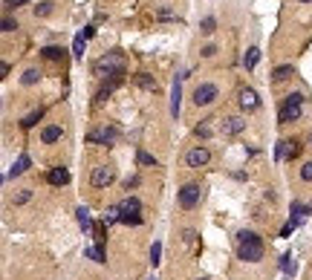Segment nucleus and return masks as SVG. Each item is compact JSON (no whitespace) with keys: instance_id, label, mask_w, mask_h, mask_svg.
Wrapping results in <instances>:
<instances>
[{"instance_id":"obj_1","label":"nucleus","mask_w":312,"mask_h":280,"mask_svg":"<svg viewBox=\"0 0 312 280\" xmlns=\"http://www.w3.org/2000/svg\"><path fill=\"white\" fill-rule=\"evenodd\" d=\"M237 257L243 263H258L263 260V240L254 231H240L237 234Z\"/></svg>"},{"instance_id":"obj_2","label":"nucleus","mask_w":312,"mask_h":280,"mask_svg":"<svg viewBox=\"0 0 312 280\" xmlns=\"http://www.w3.org/2000/svg\"><path fill=\"white\" fill-rule=\"evenodd\" d=\"M93 70H96L98 78H107V75H110V78H113V75H125V55L113 49V52L101 55Z\"/></svg>"},{"instance_id":"obj_3","label":"nucleus","mask_w":312,"mask_h":280,"mask_svg":"<svg viewBox=\"0 0 312 280\" xmlns=\"http://www.w3.org/2000/svg\"><path fill=\"white\" fill-rule=\"evenodd\" d=\"M301 113H303V104H298V101H292V99H283V104H280V110H277V121H280V125L298 121Z\"/></svg>"},{"instance_id":"obj_4","label":"nucleus","mask_w":312,"mask_h":280,"mask_svg":"<svg viewBox=\"0 0 312 280\" xmlns=\"http://www.w3.org/2000/svg\"><path fill=\"white\" fill-rule=\"evenodd\" d=\"M220 90H217V84H200L194 90V104L196 107H208V104H214Z\"/></svg>"},{"instance_id":"obj_5","label":"nucleus","mask_w":312,"mask_h":280,"mask_svg":"<svg viewBox=\"0 0 312 280\" xmlns=\"http://www.w3.org/2000/svg\"><path fill=\"white\" fill-rule=\"evenodd\" d=\"M200 197H203V188L196 185V182H191V185H185V188L179 191V208H185V211H191V208L200 202Z\"/></svg>"},{"instance_id":"obj_6","label":"nucleus","mask_w":312,"mask_h":280,"mask_svg":"<svg viewBox=\"0 0 312 280\" xmlns=\"http://www.w3.org/2000/svg\"><path fill=\"white\" fill-rule=\"evenodd\" d=\"M113 179H116V171H113L110 165H98V168H93V173H90L93 188H107Z\"/></svg>"},{"instance_id":"obj_7","label":"nucleus","mask_w":312,"mask_h":280,"mask_svg":"<svg viewBox=\"0 0 312 280\" xmlns=\"http://www.w3.org/2000/svg\"><path fill=\"white\" fill-rule=\"evenodd\" d=\"M208 159H211V150H208L205 145H196V147H191V150L185 153V165H188V168H205Z\"/></svg>"},{"instance_id":"obj_8","label":"nucleus","mask_w":312,"mask_h":280,"mask_svg":"<svg viewBox=\"0 0 312 280\" xmlns=\"http://www.w3.org/2000/svg\"><path fill=\"white\" fill-rule=\"evenodd\" d=\"M116 139H119V127H101V130L87 133V142H93V145H113Z\"/></svg>"},{"instance_id":"obj_9","label":"nucleus","mask_w":312,"mask_h":280,"mask_svg":"<svg viewBox=\"0 0 312 280\" xmlns=\"http://www.w3.org/2000/svg\"><path fill=\"white\" fill-rule=\"evenodd\" d=\"M243 127H246V118L229 116V118H223V125H220V133H223V136H237Z\"/></svg>"},{"instance_id":"obj_10","label":"nucleus","mask_w":312,"mask_h":280,"mask_svg":"<svg viewBox=\"0 0 312 280\" xmlns=\"http://www.w3.org/2000/svg\"><path fill=\"white\" fill-rule=\"evenodd\" d=\"M182 78L185 75H177L174 78V87H171V116H179V101H182Z\"/></svg>"},{"instance_id":"obj_11","label":"nucleus","mask_w":312,"mask_h":280,"mask_svg":"<svg viewBox=\"0 0 312 280\" xmlns=\"http://www.w3.org/2000/svg\"><path fill=\"white\" fill-rule=\"evenodd\" d=\"M295 156H298V142H289V139L277 142V150H275L277 162H280V159H295Z\"/></svg>"},{"instance_id":"obj_12","label":"nucleus","mask_w":312,"mask_h":280,"mask_svg":"<svg viewBox=\"0 0 312 280\" xmlns=\"http://www.w3.org/2000/svg\"><path fill=\"white\" fill-rule=\"evenodd\" d=\"M142 211V202L136 197H125L119 202V217H130V214H139Z\"/></svg>"},{"instance_id":"obj_13","label":"nucleus","mask_w":312,"mask_h":280,"mask_svg":"<svg viewBox=\"0 0 312 280\" xmlns=\"http://www.w3.org/2000/svg\"><path fill=\"white\" fill-rule=\"evenodd\" d=\"M258 104H260V99H258V92L251 90V87L240 90V107H243V110H254Z\"/></svg>"},{"instance_id":"obj_14","label":"nucleus","mask_w":312,"mask_h":280,"mask_svg":"<svg viewBox=\"0 0 312 280\" xmlns=\"http://www.w3.org/2000/svg\"><path fill=\"white\" fill-rule=\"evenodd\" d=\"M61 136H64L61 127H58V125H49V127H44V130H41V142H44V145H55Z\"/></svg>"},{"instance_id":"obj_15","label":"nucleus","mask_w":312,"mask_h":280,"mask_svg":"<svg viewBox=\"0 0 312 280\" xmlns=\"http://www.w3.org/2000/svg\"><path fill=\"white\" fill-rule=\"evenodd\" d=\"M46 179L52 182V185H67V182H70V171H67V168H52Z\"/></svg>"},{"instance_id":"obj_16","label":"nucleus","mask_w":312,"mask_h":280,"mask_svg":"<svg viewBox=\"0 0 312 280\" xmlns=\"http://www.w3.org/2000/svg\"><path fill=\"white\" fill-rule=\"evenodd\" d=\"M258 61H260V49H258V46L246 49V55H243V67H246V70H254V67H258Z\"/></svg>"},{"instance_id":"obj_17","label":"nucleus","mask_w":312,"mask_h":280,"mask_svg":"<svg viewBox=\"0 0 312 280\" xmlns=\"http://www.w3.org/2000/svg\"><path fill=\"white\" fill-rule=\"evenodd\" d=\"M75 217H78V226L84 228V231H93V220H90V211L84 205L75 208Z\"/></svg>"},{"instance_id":"obj_18","label":"nucleus","mask_w":312,"mask_h":280,"mask_svg":"<svg viewBox=\"0 0 312 280\" xmlns=\"http://www.w3.org/2000/svg\"><path fill=\"white\" fill-rule=\"evenodd\" d=\"M133 81L142 87V90H153L156 92V78L153 75H148V73H139V75H133Z\"/></svg>"},{"instance_id":"obj_19","label":"nucleus","mask_w":312,"mask_h":280,"mask_svg":"<svg viewBox=\"0 0 312 280\" xmlns=\"http://www.w3.org/2000/svg\"><path fill=\"white\" fill-rule=\"evenodd\" d=\"M64 52H67L64 46H44V49H41V55H44L46 61H61Z\"/></svg>"},{"instance_id":"obj_20","label":"nucleus","mask_w":312,"mask_h":280,"mask_svg":"<svg viewBox=\"0 0 312 280\" xmlns=\"http://www.w3.org/2000/svg\"><path fill=\"white\" fill-rule=\"evenodd\" d=\"M26 168H29V156H26V153H20V156H18V162L12 165L9 176H12V179H15V176H20V173L26 171Z\"/></svg>"},{"instance_id":"obj_21","label":"nucleus","mask_w":312,"mask_h":280,"mask_svg":"<svg viewBox=\"0 0 312 280\" xmlns=\"http://www.w3.org/2000/svg\"><path fill=\"white\" fill-rule=\"evenodd\" d=\"M84 44H87V38L78 32V35H75V41H72V58H78V61L84 58Z\"/></svg>"},{"instance_id":"obj_22","label":"nucleus","mask_w":312,"mask_h":280,"mask_svg":"<svg viewBox=\"0 0 312 280\" xmlns=\"http://www.w3.org/2000/svg\"><path fill=\"white\" fill-rule=\"evenodd\" d=\"M84 254H87L90 260L104 263V252H101V245H87V248H84Z\"/></svg>"},{"instance_id":"obj_23","label":"nucleus","mask_w":312,"mask_h":280,"mask_svg":"<svg viewBox=\"0 0 312 280\" xmlns=\"http://www.w3.org/2000/svg\"><path fill=\"white\" fill-rule=\"evenodd\" d=\"M289 75H295V70L289 67V64H283V67H277V70H275V75H272V78H275V81H286Z\"/></svg>"},{"instance_id":"obj_24","label":"nucleus","mask_w":312,"mask_h":280,"mask_svg":"<svg viewBox=\"0 0 312 280\" xmlns=\"http://www.w3.org/2000/svg\"><path fill=\"white\" fill-rule=\"evenodd\" d=\"M211 121H214V118H205L203 125L196 127V136H200V139H208V136L214 133V127H211Z\"/></svg>"},{"instance_id":"obj_25","label":"nucleus","mask_w":312,"mask_h":280,"mask_svg":"<svg viewBox=\"0 0 312 280\" xmlns=\"http://www.w3.org/2000/svg\"><path fill=\"white\" fill-rule=\"evenodd\" d=\"M38 78H41V73H38V70H26V73L20 75V84L32 87V84H38Z\"/></svg>"},{"instance_id":"obj_26","label":"nucleus","mask_w":312,"mask_h":280,"mask_svg":"<svg viewBox=\"0 0 312 280\" xmlns=\"http://www.w3.org/2000/svg\"><path fill=\"white\" fill-rule=\"evenodd\" d=\"M280 269H283L286 274H295V257L292 254H283V257H280Z\"/></svg>"},{"instance_id":"obj_27","label":"nucleus","mask_w":312,"mask_h":280,"mask_svg":"<svg viewBox=\"0 0 312 280\" xmlns=\"http://www.w3.org/2000/svg\"><path fill=\"white\" fill-rule=\"evenodd\" d=\"M162 260V243H153L151 245V266H159Z\"/></svg>"},{"instance_id":"obj_28","label":"nucleus","mask_w":312,"mask_h":280,"mask_svg":"<svg viewBox=\"0 0 312 280\" xmlns=\"http://www.w3.org/2000/svg\"><path fill=\"white\" fill-rule=\"evenodd\" d=\"M41 116H44V110H35V113H29V116L20 121V127H32L35 121H41Z\"/></svg>"},{"instance_id":"obj_29","label":"nucleus","mask_w":312,"mask_h":280,"mask_svg":"<svg viewBox=\"0 0 312 280\" xmlns=\"http://www.w3.org/2000/svg\"><path fill=\"white\" fill-rule=\"evenodd\" d=\"M49 12H52V3H49V0H44V3H38V6H35V15H41V18L49 15Z\"/></svg>"},{"instance_id":"obj_30","label":"nucleus","mask_w":312,"mask_h":280,"mask_svg":"<svg viewBox=\"0 0 312 280\" xmlns=\"http://www.w3.org/2000/svg\"><path fill=\"white\" fill-rule=\"evenodd\" d=\"M301 179H303V182H312V159H309V162H303V168H301Z\"/></svg>"},{"instance_id":"obj_31","label":"nucleus","mask_w":312,"mask_h":280,"mask_svg":"<svg viewBox=\"0 0 312 280\" xmlns=\"http://www.w3.org/2000/svg\"><path fill=\"white\" fill-rule=\"evenodd\" d=\"M116 220H119V205H116V208H107V214H104V226L116 223Z\"/></svg>"},{"instance_id":"obj_32","label":"nucleus","mask_w":312,"mask_h":280,"mask_svg":"<svg viewBox=\"0 0 312 280\" xmlns=\"http://www.w3.org/2000/svg\"><path fill=\"white\" fill-rule=\"evenodd\" d=\"M0 29H3V32H15V29H18V20H12V18H3V23H0Z\"/></svg>"},{"instance_id":"obj_33","label":"nucleus","mask_w":312,"mask_h":280,"mask_svg":"<svg viewBox=\"0 0 312 280\" xmlns=\"http://www.w3.org/2000/svg\"><path fill=\"white\" fill-rule=\"evenodd\" d=\"M214 29H217V20H214V18H205V20H203V32H205V35H211Z\"/></svg>"},{"instance_id":"obj_34","label":"nucleus","mask_w":312,"mask_h":280,"mask_svg":"<svg viewBox=\"0 0 312 280\" xmlns=\"http://www.w3.org/2000/svg\"><path fill=\"white\" fill-rule=\"evenodd\" d=\"M295 226H298V220H289V223H286L283 228H280V237H289L295 231Z\"/></svg>"},{"instance_id":"obj_35","label":"nucleus","mask_w":312,"mask_h":280,"mask_svg":"<svg viewBox=\"0 0 312 280\" xmlns=\"http://www.w3.org/2000/svg\"><path fill=\"white\" fill-rule=\"evenodd\" d=\"M139 165H156V159H153L151 153H145V150H142V153H139Z\"/></svg>"},{"instance_id":"obj_36","label":"nucleus","mask_w":312,"mask_h":280,"mask_svg":"<svg viewBox=\"0 0 312 280\" xmlns=\"http://www.w3.org/2000/svg\"><path fill=\"white\" fill-rule=\"evenodd\" d=\"M29 197H32V191H23V194H18V197H15V205H23V202H29Z\"/></svg>"},{"instance_id":"obj_37","label":"nucleus","mask_w":312,"mask_h":280,"mask_svg":"<svg viewBox=\"0 0 312 280\" xmlns=\"http://www.w3.org/2000/svg\"><path fill=\"white\" fill-rule=\"evenodd\" d=\"M81 35H84V38H93V35H96V26H84V29H81Z\"/></svg>"},{"instance_id":"obj_38","label":"nucleus","mask_w":312,"mask_h":280,"mask_svg":"<svg viewBox=\"0 0 312 280\" xmlns=\"http://www.w3.org/2000/svg\"><path fill=\"white\" fill-rule=\"evenodd\" d=\"M20 3H26V0H6V6H9V9H15V6H20Z\"/></svg>"},{"instance_id":"obj_39","label":"nucleus","mask_w":312,"mask_h":280,"mask_svg":"<svg viewBox=\"0 0 312 280\" xmlns=\"http://www.w3.org/2000/svg\"><path fill=\"white\" fill-rule=\"evenodd\" d=\"M200 280H208V277H200Z\"/></svg>"},{"instance_id":"obj_40","label":"nucleus","mask_w":312,"mask_h":280,"mask_svg":"<svg viewBox=\"0 0 312 280\" xmlns=\"http://www.w3.org/2000/svg\"><path fill=\"white\" fill-rule=\"evenodd\" d=\"M303 3H309V0H303Z\"/></svg>"},{"instance_id":"obj_41","label":"nucleus","mask_w":312,"mask_h":280,"mask_svg":"<svg viewBox=\"0 0 312 280\" xmlns=\"http://www.w3.org/2000/svg\"><path fill=\"white\" fill-rule=\"evenodd\" d=\"M148 280H153V277H148Z\"/></svg>"}]
</instances>
